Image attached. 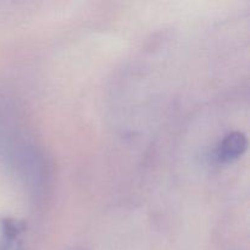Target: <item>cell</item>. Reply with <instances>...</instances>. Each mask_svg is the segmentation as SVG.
Returning a JSON list of instances; mask_svg holds the SVG:
<instances>
[{
    "label": "cell",
    "instance_id": "obj_1",
    "mask_svg": "<svg viewBox=\"0 0 250 250\" xmlns=\"http://www.w3.org/2000/svg\"><path fill=\"white\" fill-rule=\"evenodd\" d=\"M27 227L24 222L0 216V250H27Z\"/></svg>",
    "mask_w": 250,
    "mask_h": 250
},
{
    "label": "cell",
    "instance_id": "obj_2",
    "mask_svg": "<svg viewBox=\"0 0 250 250\" xmlns=\"http://www.w3.org/2000/svg\"><path fill=\"white\" fill-rule=\"evenodd\" d=\"M248 146L246 134L234 131L226 134L216 148V159L220 163H232L244 154Z\"/></svg>",
    "mask_w": 250,
    "mask_h": 250
}]
</instances>
